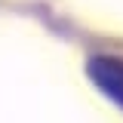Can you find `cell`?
<instances>
[{
  "label": "cell",
  "instance_id": "6da1fadb",
  "mask_svg": "<svg viewBox=\"0 0 123 123\" xmlns=\"http://www.w3.org/2000/svg\"><path fill=\"white\" fill-rule=\"evenodd\" d=\"M89 77L108 98H114L123 108V62L120 59H108V55L92 59L89 62Z\"/></svg>",
  "mask_w": 123,
  "mask_h": 123
}]
</instances>
